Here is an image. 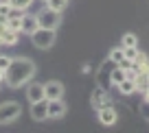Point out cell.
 <instances>
[{
	"label": "cell",
	"instance_id": "24",
	"mask_svg": "<svg viewBox=\"0 0 149 133\" xmlns=\"http://www.w3.org/2000/svg\"><path fill=\"white\" fill-rule=\"evenodd\" d=\"M9 11H11V5L7 0H0V15H7Z\"/></svg>",
	"mask_w": 149,
	"mask_h": 133
},
{
	"label": "cell",
	"instance_id": "28",
	"mask_svg": "<svg viewBox=\"0 0 149 133\" xmlns=\"http://www.w3.org/2000/svg\"><path fill=\"white\" fill-rule=\"evenodd\" d=\"M42 2H44V5H46V2H48V0H42Z\"/></svg>",
	"mask_w": 149,
	"mask_h": 133
},
{
	"label": "cell",
	"instance_id": "29",
	"mask_svg": "<svg viewBox=\"0 0 149 133\" xmlns=\"http://www.w3.org/2000/svg\"><path fill=\"white\" fill-rule=\"evenodd\" d=\"M0 46H2V39H0Z\"/></svg>",
	"mask_w": 149,
	"mask_h": 133
},
{
	"label": "cell",
	"instance_id": "1",
	"mask_svg": "<svg viewBox=\"0 0 149 133\" xmlns=\"http://www.w3.org/2000/svg\"><path fill=\"white\" fill-rule=\"evenodd\" d=\"M35 72H37V68L31 59H26V57H13L9 68L5 70V83L11 90H18V87L26 85L35 76Z\"/></svg>",
	"mask_w": 149,
	"mask_h": 133
},
{
	"label": "cell",
	"instance_id": "16",
	"mask_svg": "<svg viewBox=\"0 0 149 133\" xmlns=\"http://www.w3.org/2000/svg\"><path fill=\"white\" fill-rule=\"evenodd\" d=\"M134 83H136V92H145V90H149V72L136 74Z\"/></svg>",
	"mask_w": 149,
	"mask_h": 133
},
{
	"label": "cell",
	"instance_id": "25",
	"mask_svg": "<svg viewBox=\"0 0 149 133\" xmlns=\"http://www.w3.org/2000/svg\"><path fill=\"white\" fill-rule=\"evenodd\" d=\"M143 103H147V107H149V90L143 92Z\"/></svg>",
	"mask_w": 149,
	"mask_h": 133
},
{
	"label": "cell",
	"instance_id": "8",
	"mask_svg": "<svg viewBox=\"0 0 149 133\" xmlns=\"http://www.w3.org/2000/svg\"><path fill=\"white\" fill-rule=\"evenodd\" d=\"M44 98H48V101L64 98V85H61V81H46L44 83Z\"/></svg>",
	"mask_w": 149,
	"mask_h": 133
},
{
	"label": "cell",
	"instance_id": "6",
	"mask_svg": "<svg viewBox=\"0 0 149 133\" xmlns=\"http://www.w3.org/2000/svg\"><path fill=\"white\" fill-rule=\"evenodd\" d=\"M37 28H40V24H37V15L24 11V13H22V22H20V35H29V37H31Z\"/></svg>",
	"mask_w": 149,
	"mask_h": 133
},
{
	"label": "cell",
	"instance_id": "7",
	"mask_svg": "<svg viewBox=\"0 0 149 133\" xmlns=\"http://www.w3.org/2000/svg\"><path fill=\"white\" fill-rule=\"evenodd\" d=\"M31 118L35 120V122H44V120H48V101H46V98L31 103Z\"/></svg>",
	"mask_w": 149,
	"mask_h": 133
},
{
	"label": "cell",
	"instance_id": "20",
	"mask_svg": "<svg viewBox=\"0 0 149 133\" xmlns=\"http://www.w3.org/2000/svg\"><path fill=\"white\" fill-rule=\"evenodd\" d=\"M46 7L48 9H53V11H66V7H68V0H48L46 2Z\"/></svg>",
	"mask_w": 149,
	"mask_h": 133
},
{
	"label": "cell",
	"instance_id": "21",
	"mask_svg": "<svg viewBox=\"0 0 149 133\" xmlns=\"http://www.w3.org/2000/svg\"><path fill=\"white\" fill-rule=\"evenodd\" d=\"M7 2L11 5V9H20V11H26L33 5V0H7Z\"/></svg>",
	"mask_w": 149,
	"mask_h": 133
},
{
	"label": "cell",
	"instance_id": "13",
	"mask_svg": "<svg viewBox=\"0 0 149 133\" xmlns=\"http://www.w3.org/2000/svg\"><path fill=\"white\" fill-rule=\"evenodd\" d=\"M0 39H2V46H15L20 39V33L18 31H11V28H5L0 33Z\"/></svg>",
	"mask_w": 149,
	"mask_h": 133
},
{
	"label": "cell",
	"instance_id": "3",
	"mask_svg": "<svg viewBox=\"0 0 149 133\" xmlns=\"http://www.w3.org/2000/svg\"><path fill=\"white\" fill-rule=\"evenodd\" d=\"M22 114V105L15 101H5L0 105V124H11L20 118Z\"/></svg>",
	"mask_w": 149,
	"mask_h": 133
},
{
	"label": "cell",
	"instance_id": "19",
	"mask_svg": "<svg viewBox=\"0 0 149 133\" xmlns=\"http://www.w3.org/2000/svg\"><path fill=\"white\" fill-rule=\"evenodd\" d=\"M121 46L123 48H130V46H138V37L134 35V33H125L121 39Z\"/></svg>",
	"mask_w": 149,
	"mask_h": 133
},
{
	"label": "cell",
	"instance_id": "4",
	"mask_svg": "<svg viewBox=\"0 0 149 133\" xmlns=\"http://www.w3.org/2000/svg\"><path fill=\"white\" fill-rule=\"evenodd\" d=\"M35 15H37V24L42 28H53V31H57V26L61 24V13L48 9V7H44L42 11H37Z\"/></svg>",
	"mask_w": 149,
	"mask_h": 133
},
{
	"label": "cell",
	"instance_id": "22",
	"mask_svg": "<svg viewBox=\"0 0 149 133\" xmlns=\"http://www.w3.org/2000/svg\"><path fill=\"white\" fill-rule=\"evenodd\" d=\"M123 55H125V59H127V61H134V59H136V55H138V48H136V46L123 48Z\"/></svg>",
	"mask_w": 149,
	"mask_h": 133
},
{
	"label": "cell",
	"instance_id": "14",
	"mask_svg": "<svg viewBox=\"0 0 149 133\" xmlns=\"http://www.w3.org/2000/svg\"><path fill=\"white\" fill-rule=\"evenodd\" d=\"M132 65L136 68V72H149V57L145 55V52H140L138 50V55H136V59L132 61Z\"/></svg>",
	"mask_w": 149,
	"mask_h": 133
},
{
	"label": "cell",
	"instance_id": "11",
	"mask_svg": "<svg viewBox=\"0 0 149 133\" xmlns=\"http://www.w3.org/2000/svg\"><path fill=\"white\" fill-rule=\"evenodd\" d=\"M90 103H92L94 109H99V107L107 105V103H110V94H107V90H105V87H101V85L94 87L92 96H90Z\"/></svg>",
	"mask_w": 149,
	"mask_h": 133
},
{
	"label": "cell",
	"instance_id": "26",
	"mask_svg": "<svg viewBox=\"0 0 149 133\" xmlns=\"http://www.w3.org/2000/svg\"><path fill=\"white\" fill-rule=\"evenodd\" d=\"M81 72H90V63H84V65H81Z\"/></svg>",
	"mask_w": 149,
	"mask_h": 133
},
{
	"label": "cell",
	"instance_id": "12",
	"mask_svg": "<svg viewBox=\"0 0 149 133\" xmlns=\"http://www.w3.org/2000/svg\"><path fill=\"white\" fill-rule=\"evenodd\" d=\"M112 65H114V63H112V61H107L105 65H101V70H99V74H97V81H99V85H101V87H105V90L112 85V81H110Z\"/></svg>",
	"mask_w": 149,
	"mask_h": 133
},
{
	"label": "cell",
	"instance_id": "18",
	"mask_svg": "<svg viewBox=\"0 0 149 133\" xmlns=\"http://www.w3.org/2000/svg\"><path fill=\"white\" fill-rule=\"evenodd\" d=\"M123 59H125V55H123V46L121 48H112L110 55H107V61H112L114 65H118Z\"/></svg>",
	"mask_w": 149,
	"mask_h": 133
},
{
	"label": "cell",
	"instance_id": "5",
	"mask_svg": "<svg viewBox=\"0 0 149 133\" xmlns=\"http://www.w3.org/2000/svg\"><path fill=\"white\" fill-rule=\"evenodd\" d=\"M97 118H99V122H101L103 127H114V124L118 122V111L107 103V105H103V107L97 109Z\"/></svg>",
	"mask_w": 149,
	"mask_h": 133
},
{
	"label": "cell",
	"instance_id": "9",
	"mask_svg": "<svg viewBox=\"0 0 149 133\" xmlns=\"http://www.w3.org/2000/svg\"><path fill=\"white\" fill-rule=\"evenodd\" d=\"M48 101V98H46ZM66 116V103L61 101V98H53V101H48V118L51 120H59Z\"/></svg>",
	"mask_w": 149,
	"mask_h": 133
},
{
	"label": "cell",
	"instance_id": "15",
	"mask_svg": "<svg viewBox=\"0 0 149 133\" xmlns=\"http://www.w3.org/2000/svg\"><path fill=\"white\" fill-rule=\"evenodd\" d=\"M116 87H118V92H121L123 96H130V94L136 92V83L132 81V79H123L121 83H116Z\"/></svg>",
	"mask_w": 149,
	"mask_h": 133
},
{
	"label": "cell",
	"instance_id": "30",
	"mask_svg": "<svg viewBox=\"0 0 149 133\" xmlns=\"http://www.w3.org/2000/svg\"><path fill=\"white\" fill-rule=\"evenodd\" d=\"M147 120H149V118H147Z\"/></svg>",
	"mask_w": 149,
	"mask_h": 133
},
{
	"label": "cell",
	"instance_id": "23",
	"mask_svg": "<svg viewBox=\"0 0 149 133\" xmlns=\"http://www.w3.org/2000/svg\"><path fill=\"white\" fill-rule=\"evenodd\" d=\"M9 63H11V57L9 55H0V70H2V72L9 68Z\"/></svg>",
	"mask_w": 149,
	"mask_h": 133
},
{
	"label": "cell",
	"instance_id": "2",
	"mask_svg": "<svg viewBox=\"0 0 149 133\" xmlns=\"http://www.w3.org/2000/svg\"><path fill=\"white\" fill-rule=\"evenodd\" d=\"M55 39H57V33L53 31V28H42V26H40V28L31 35L33 46L40 48V50H48V48L55 44Z\"/></svg>",
	"mask_w": 149,
	"mask_h": 133
},
{
	"label": "cell",
	"instance_id": "17",
	"mask_svg": "<svg viewBox=\"0 0 149 133\" xmlns=\"http://www.w3.org/2000/svg\"><path fill=\"white\" fill-rule=\"evenodd\" d=\"M123 79H125V68H123V65H112V72H110V81H112V85L121 83Z\"/></svg>",
	"mask_w": 149,
	"mask_h": 133
},
{
	"label": "cell",
	"instance_id": "27",
	"mask_svg": "<svg viewBox=\"0 0 149 133\" xmlns=\"http://www.w3.org/2000/svg\"><path fill=\"white\" fill-rule=\"evenodd\" d=\"M5 81V72H2V70H0V83Z\"/></svg>",
	"mask_w": 149,
	"mask_h": 133
},
{
	"label": "cell",
	"instance_id": "10",
	"mask_svg": "<svg viewBox=\"0 0 149 133\" xmlns=\"http://www.w3.org/2000/svg\"><path fill=\"white\" fill-rule=\"evenodd\" d=\"M26 98H29V103L42 101L44 98V83H35L31 79V81L26 83Z\"/></svg>",
	"mask_w": 149,
	"mask_h": 133
}]
</instances>
